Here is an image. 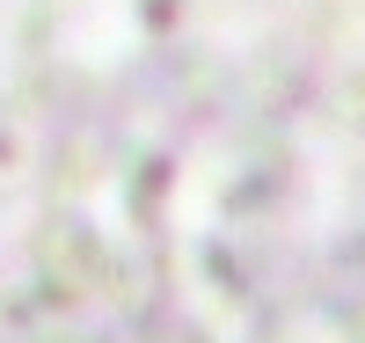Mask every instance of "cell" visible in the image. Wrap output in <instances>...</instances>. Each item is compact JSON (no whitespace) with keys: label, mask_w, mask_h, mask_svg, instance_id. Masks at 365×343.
<instances>
[{"label":"cell","mask_w":365,"mask_h":343,"mask_svg":"<svg viewBox=\"0 0 365 343\" xmlns=\"http://www.w3.org/2000/svg\"><path fill=\"white\" fill-rule=\"evenodd\" d=\"M0 343H365V0H0Z\"/></svg>","instance_id":"cell-1"}]
</instances>
